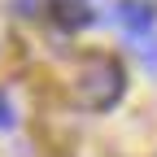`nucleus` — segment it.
Wrapping results in <instances>:
<instances>
[{"mask_svg":"<svg viewBox=\"0 0 157 157\" xmlns=\"http://www.w3.org/2000/svg\"><path fill=\"white\" fill-rule=\"evenodd\" d=\"M127 92V70L118 57H105L96 52L78 66V78H74V96L83 109H113Z\"/></svg>","mask_w":157,"mask_h":157,"instance_id":"f257e3e1","label":"nucleus"},{"mask_svg":"<svg viewBox=\"0 0 157 157\" xmlns=\"http://www.w3.org/2000/svg\"><path fill=\"white\" fill-rule=\"evenodd\" d=\"M113 17L127 26V35H131V31H153V9H148V0H122Z\"/></svg>","mask_w":157,"mask_h":157,"instance_id":"f03ea898","label":"nucleus"},{"mask_svg":"<svg viewBox=\"0 0 157 157\" xmlns=\"http://www.w3.org/2000/svg\"><path fill=\"white\" fill-rule=\"evenodd\" d=\"M127 44H131V52L144 61V70L157 74V35H153V31H131V35H127Z\"/></svg>","mask_w":157,"mask_h":157,"instance_id":"7ed1b4c3","label":"nucleus"},{"mask_svg":"<svg viewBox=\"0 0 157 157\" xmlns=\"http://www.w3.org/2000/svg\"><path fill=\"white\" fill-rule=\"evenodd\" d=\"M57 17H61L66 26H83V22H92V13H87L83 0H61V5H57Z\"/></svg>","mask_w":157,"mask_h":157,"instance_id":"20e7f679","label":"nucleus"},{"mask_svg":"<svg viewBox=\"0 0 157 157\" xmlns=\"http://www.w3.org/2000/svg\"><path fill=\"white\" fill-rule=\"evenodd\" d=\"M0 127H13V109H9L5 96H0Z\"/></svg>","mask_w":157,"mask_h":157,"instance_id":"39448f33","label":"nucleus"}]
</instances>
